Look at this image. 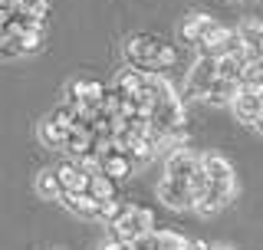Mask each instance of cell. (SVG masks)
Masks as SVG:
<instances>
[{
  "instance_id": "4",
  "label": "cell",
  "mask_w": 263,
  "mask_h": 250,
  "mask_svg": "<svg viewBox=\"0 0 263 250\" xmlns=\"http://www.w3.org/2000/svg\"><path fill=\"white\" fill-rule=\"evenodd\" d=\"M158 201L171 211H191L194 204V185L191 181H181V178H164L158 181Z\"/></svg>"
},
{
  "instance_id": "9",
  "label": "cell",
  "mask_w": 263,
  "mask_h": 250,
  "mask_svg": "<svg viewBox=\"0 0 263 250\" xmlns=\"http://www.w3.org/2000/svg\"><path fill=\"white\" fill-rule=\"evenodd\" d=\"M234 30H237V37H240V43H243L247 60L263 63V20H257V16H243Z\"/></svg>"
},
{
  "instance_id": "5",
  "label": "cell",
  "mask_w": 263,
  "mask_h": 250,
  "mask_svg": "<svg viewBox=\"0 0 263 250\" xmlns=\"http://www.w3.org/2000/svg\"><path fill=\"white\" fill-rule=\"evenodd\" d=\"M214 79H217V60H214V56H201V53H197L194 66L187 69V82H184L187 96H191V99H204V93L211 89Z\"/></svg>"
},
{
  "instance_id": "7",
  "label": "cell",
  "mask_w": 263,
  "mask_h": 250,
  "mask_svg": "<svg viewBox=\"0 0 263 250\" xmlns=\"http://www.w3.org/2000/svg\"><path fill=\"white\" fill-rule=\"evenodd\" d=\"M197 171H201L204 181H214V185H237L234 165H230L224 155H217V152H208V155L197 158Z\"/></svg>"
},
{
  "instance_id": "12",
  "label": "cell",
  "mask_w": 263,
  "mask_h": 250,
  "mask_svg": "<svg viewBox=\"0 0 263 250\" xmlns=\"http://www.w3.org/2000/svg\"><path fill=\"white\" fill-rule=\"evenodd\" d=\"M197 158H201V155H194L191 148H175V152L168 155V162H164V174H168V178L191 181V185H194V178H197Z\"/></svg>"
},
{
  "instance_id": "11",
  "label": "cell",
  "mask_w": 263,
  "mask_h": 250,
  "mask_svg": "<svg viewBox=\"0 0 263 250\" xmlns=\"http://www.w3.org/2000/svg\"><path fill=\"white\" fill-rule=\"evenodd\" d=\"M214 27H217V20H214V16H208V13H187L184 23H181V43L197 49L204 40H208V33Z\"/></svg>"
},
{
  "instance_id": "10",
  "label": "cell",
  "mask_w": 263,
  "mask_h": 250,
  "mask_svg": "<svg viewBox=\"0 0 263 250\" xmlns=\"http://www.w3.org/2000/svg\"><path fill=\"white\" fill-rule=\"evenodd\" d=\"M56 201H63V207H69L76 218H82V221H102V201L99 198H92L89 191H63Z\"/></svg>"
},
{
  "instance_id": "13",
  "label": "cell",
  "mask_w": 263,
  "mask_h": 250,
  "mask_svg": "<svg viewBox=\"0 0 263 250\" xmlns=\"http://www.w3.org/2000/svg\"><path fill=\"white\" fill-rule=\"evenodd\" d=\"M63 152L69 158H82V155H96V135L89 125H72L66 132V141H63Z\"/></svg>"
},
{
  "instance_id": "19",
  "label": "cell",
  "mask_w": 263,
  "mask_h": 250,
  "mask_svg": "<svg viewBox=\"0 0 263 250\" xmlns=\"http://www.w3.org/2000/svg\"><path fill=\"white\" fill-rule=\"evenodd\" d=\"M102 250H132V244H125V240H105V244H102Z\"/></svg>"
},
{
  "instance_id": "20",
  "label": "cell",
  "mask_w": 263,
  "mask_h": 250,
  "mask_svg": "<svg viewBox=\"0 0 263 250\" xmlns=\"http://www.w3.org/2000/svg\"><path fill=\"white\" fill-rule=\"evenodd\" d=\"M250 129H257L260 135H263V109H260V115H257V119H253V125H250Z\"/></svg>"
},
{
  "instance_id": "6",
  "label": "cell",
  "mask_w": 263,
  "mask_h": 250,
  "mask_svg": "<svg viewBox=\"0 0 263 250\" xmlns=\"http://www.w3.org/2000/svg\"><path fill=\"white\" fill-rule=\"evenodd\" d=\"M99 171L102 174H109L112 181H125L132 178V171H135V165H132V158L122 152L119 145H105V148H99Z\"/></svg>"
},
{
  "instance_id": "8",
  "label": "cell",
  "mask_w": 263,
  "mask_h": 250,
  "mask_svg": "<svg viewBox=\"0 0 263 250\" xmlns=\"http://www.w3.org/2000/svg\"><path fill=\"white\" fill-rule=\"evenodd\" d=\"M191 240H184L175 230H145L142 237L132 240V250H187Z\"/></svg>"
},
{
  "instance_id": "15",
  "label": "cell",
  "mask_w": 263,
  "mask_h": 250,
  "mask_svg": "<svg viewBox=\"0 0 263 250\" xmlns=\"http://www.w3.org/2000/svg\"><path fill=\"white\" fill-rule=\"evenodd\" d=\"M237 86H240V82H234V79H224V76H217V79L211 82V89H208V93H204V99H208V102H214V105H230V99H234Z\"/></svg>"
},
{
  "instance_id": "3",
  "label": "cell",
  "mask_w": 263,
  "mask_h": 250,
  "mask_svg": "<svg viewBox=\"0 0 263 250\" xmlns=\"http://www.w3.org/2000/svg\"><path fill=\"white\" fill-rule=\"evenodd\" d=\"M230 109H234V115L243 125H253V119L263 109V79L260 82H240L234 99H230Z\"/></svg>"
},
{
  "instance_id": "18",
  "label": "cell",
  "mask_w": 263,
  "mask_h": 250,
  "mask_svg": "<svg viewBox=\"0 0 263 250\" xmlns=\"http://www.w3.org/2000/svg\"><path fill=\"white\" fill-rule=\"evenodd\" d=\"M36 194L43 198V201H56V198L63 194V188H60V181H56L53 168H43L36 174Z\"/></svg>"
},
{
  "instance_id": "17",
  "label": "cell",
  "mask_w": 263,
  "mask_h": 250,
  "mask_svg": "<svg viewBox=\"0 0 263 250\" xmlns=\"http://www.w3.org/2000/svg\"><path fill=\"white\" fill-rule=\"evenodd\" d=\"M40 141H43L46 148H53V152H63V141H66V129H60L53 119H46L40 122Z\"/></svg>"
},
{
  "instance_id": "1",
  "label": "cell",
  "mask_w": 263,
  "mask_h": 250,
  "mask_svg": "<svg viewBox=\"0 0 263 250\" xmlns=\"http://www.w3.org/2000/svg\"><path fill=\"white\" fill-rule=\"evenodd\" d=\"M125 60H128V66H138V69L164 73V69H175L178 66V49L158 37L138 33V37L125 40Z\"/></svg>"
},
{
  "instance_id": "14",
  "label": "cell",
  "mask_w": 263,
  "mask_h": 250,
  "mask_svg": "<svg viewBox=\"0 0 263 250\" xmlns=\"http://www.w3.org/2000/svg\"><path fill=\"white\" fill-rule=\"evenodd\" d=\"M53 171H56V181H60L63 191H72V194H76V191H89V171L79 168L76 158H66V162L56 165Z\"/></svg>"
},
{
  "instance_id": "16",
  "label": "cell",
  "mask_w": 263,
  "mask_h": 250,
  "mask_svg": "<svg viewBox=\"0 0 263 250\" xmlns=\"http://www.w3.org/2000/svg\"><path fill=\"white\" fill-rule=\"evenodd\" d=\"M89 194L99 198V201L119 198V181H112L109 174H102V171H92V174H89Z\"/></svg>"
},
{
  "instance_id": "2",
  "label": "cell",
  "mask_w": 263,
  "mask_h": 250,
  "mask_svg": "<svg viewBox=\"0 0 263 250\" xmlns=\"http://www.w3.org/2000/svg\"><path fill=\"white\" fill-rule=\"evenodd\" d=\"M152 227H155V214L148 211V207H142V204H122L119 214L109 221V237L132 244L135 237H142L145 230H152Z\"/></svg>"
}]
</instances>
